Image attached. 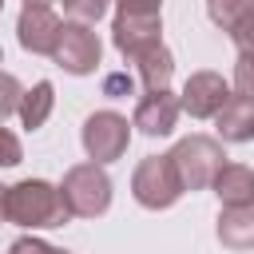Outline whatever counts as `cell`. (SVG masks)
Listing matches in <instances>:
<instances>
[{"label": "cell", "instance_id": "obj_1", "mask_svg": "<svg viewBox=\"0 0 254 254\" xmlns=\"http://www.w3.org/2000/svg\"><path fill=\"white\" fill-rule=\"evenodd\" d=\"M71 210L64 206V194L48 179H20L4 190V222L24 230H56L67 226Z\"/></svg>", "mask_w": 254, "mask_h": 254}, {"label": "cell", "instance_id": "obj_2", "mask_svg": "<svg viewBox=\"0 0 254 254\" xmlns=\"http://www.w3.org/2000/svg\"><path fill=\"white\" fill-rule=\"evenodd\" d=\"M64 206L71 210V218H99L111 206V175L103 171V163H75L64 171L60 183Z\"/></svg>", "mask_w": 254, "mask_h": 254}, {"label": "cell", "instance_id": "obj_3", "mask_svg": "<svg viewBox=\"0 0 254 254\" xmlns=\"http://www.w3.org/2000/svg\"><path fill=\"white\" fill-rule=\"evenodd\" d=\"M171 163H175V171H179V179H183V190H206L210 183H214V175H218V167L226 163V151H222V139H214V135H183L171 151Z\"/></svg>", "mask_w": 254, "mask_h": 254}, {"label": "cell", "instance_id": "obj_4", "mask_svg": "<svg viewBox=\"0 0 254 254\" xmlns=\"http://www.w3.org/2000/svg\"><path fill=\"white\" fill-rule=\"evenodd\" d=\"M131 194L143 210H171L183 198V179L171 155H147L131 175Z\"/></svg>", "mask_w": 254, "mask_h": 254}, {"label": "cell", "instance_id": "obj_5", "mask_svg": "<svg viewBox=\"0 0 254 254\" xmlns=\"http://www.w3.org/2000/svg\"><path fill=\"white\" fill-rule=\"evenodd\" d=\"M79 143H83V155L91 163L107 167V163H115V159L127 155V147H131V123H127V115H119L111 107L91 111L83 119V127H79Z\"/></svg>", "mask_w": 254, "mask_h": 254}, {"label": "cell", "instance_id": "obj_6", "mask_svg": "<svg viewBox=\"0 0 254 254\" xmlns=\"http://www.w3.org/2000/svg\"><path fill=\"white\" fill-rule=\"evenodd\" d=\"M103 60V44H99V32L83 20H64L60 24V36H56V48H52V64L64 67L67 75H91Z\"/></svg>", "mask_w": 254, "mask_h": 254}, {"label": "cell", "instance_id": "obj_7", "mask_svg": "<svg viewBox=\"0 0 254 254\" xmlns=\"http://www.w3.org/2000/svg\"><path fill=\"white\" fill-rule=\"evenodd\" d=\"M226 99H230V79H222L218 71H190L179 91V107L190 119H214Z\"/></svg>", "mask_w": 254, "mask_h": 254}, {"label": "cell", "instance_id": "obj_8", "mask_svg": "<svg viewBox=\"0 0 254 254\" xmlns=\"http://www.w3.org/2000/svg\"><path fill=\"white\" fill-rule=\"evenodd\" d=\"M179 115H183L179 95H175L171 87H159V91H143V95H139L135 115H131V127H139V131L151 135V139H163V135H171V131L179 127Z\"/></svg>", "mask_w": 254, "mask_h": 254}, {"label": "cell", "instance_id": "obj_9", "mask_svg": "<svg viewBox=\"0 0 254 254\" xmlns=\"http://www.w3.org/2000/svg\"><path fill=\"white\" fill-rule=\"evenodd\" d=\"M60 16L52 12V4H24L16 16V40L24 52L32 56H52L56 36H60Z\"/></svg>", "mask_w": 254, "mask_h": 254}, {"label": "cell", "instance_id": "obj_10", "mask_svg": "<svg viewBox=\"0 0 254 254\" xmlns=\"http://www.w3.org/2000/svg\"><path fill=\"white\" fill-rule=\"evenodd\" d=\"M111 44L123 60H135L139 52L163 44V16H135V12H115L111 24Z\"/></svg>", "mask_w": 254, "mask_h": 254}, {"label": "cell", "instance_id": "obj_11", "mask_svg": "<svg viewBox=\"0 0 254 254\" xmlns=\"http://www.w3.org/2000/svg\"><path fill=\"white\" fill-rule=\"evenodd\" d=\"M214 131H218L214 139H222V143H250L254 139V99L230 91V99L214 115Z\"/></svg>", "mask_w": 254, "mask_h": 254}, {"label": "cell", "instance_id": "obj_12", "mask_svg": "<svg viewBox=\"0 0 254 254\" xmlns=\"http://www.w3.org/2000/svg\"><path fill=\"white\" fill-rule=\"evenodd\" d=\"M214 238L234 254L254 250V202L250 206H222L218 222H214Z\"/></svg>", "mask_w": 254, "mask_h": 254}, {"label": "cell", "instance_id": "obj_13", "mask_svg": "<svg viewBox=\"0 0 254 254\" xmlns=\"http://www.w3.org/2000/svg\"><path fill=\"white\" fill-rule=\"evenodd\" d=\"M210 190L218 194L222 206H250L254 202V171L246 163H222Z\"/></svg>", "mask_w": 254, "mask_h": 254}, {"label": "cell", "instance_id": "obj_14", "mask_svg": "<svg viewBox=\"0 0 254 254\" xmlns=\"http://www.w3.org/2000/svg\"><path fill=\"white\" fill-rule=\"evenodd\" d=\"M52 111H56V87H52V79H36L20 95V107H16L20 127H28V131H40L52 119Z\"/></svg>", "mask_w": 254, "mask_h": 254}, {"label": "cell", "instance_id": "obj_15", "mask_svg": "<svg viewBox=\"0 0 254 254\" xmlns=\"http://www.w3.org/2000/svg\"><path fill=\"white\" fill-rule=\"evenodd\" d=\"M131 64H135V71H139V79H143V87H147V91L171 87V79H175V56H171V48H167V44H155V48L139 52Z\"/></svg>", "mask_w": 254, "mask_h": 254}, {"label": "cell", "instance_id": "obj_16", "mask_svg": "<svg viewBox=\"0 0 254 254\" xmlns=\"http://www.w3.org/2000/svg\"><path fill=\"white\" fill-rule=\"evenodd\" d=\"M206 16L214 28H222L230 36L246 16H254V0H206Z\"/></svg>", "mask_w": 254, "mask_h": 254}, {"label": "cell", "instance_id": "obj_17", "mask_svg": "<svg viewBox=\"0 0 254 254\" xmlns=\"http://www.w3.org/2000/svg\"><path fill=\"white\" fill-rule=\"evenodd\" d=\"M60 4H64V12H67L71 20H83V24L103 20V12L111 8V0H60Z\"/></svg>", "mask_w": 254, "mask_h": 254}, {"label": "cell", "instance_id": "obj_18", "mask_svg": "<svg viewBox=\"0 0 254 254\" xmlns=\"http://www.w3.org/2000/svg\"><path fill=\"white\" fill-rule=\"evenodd\" d=\"M20 95H24L20 79H16L12 71H0V123H4L8 115H16V107H20Z\"/></svg>", "mask_w": 254, "mask_h": 254}, {"label": "cell", "instance_id": "obj_19", "mask_svg": "<svg viewBox=\"0 0 254 254\" xmlns=\"http://www.w3.org/2000/svg\"><path fill=\"white\" fill-rule=\"evenodd\" d=\"M24 163V147H20V135L12 127L0 123V167H20Z\"/></svg>", "mask_w": 254, "mask_h": 254}, {"label": "cell", "instance_id": "obj_20", "mask_svg": "<svg viewBox=\"0 0 254 254\" xmlns=\"http://www.w3.org/2000/svg\"><path fill=\"white\" fill-rule=\"evenodd\" d=\"M230 91H238V95H250V99H254V56H238V60H234Z\"/></svg>", "mask_w": 254, "mask_h": 254}, {"label": "cell", "instance_id": "obj_21", "mask_svg": "<svg viewBox=\"0 0 254 254\" xmlns=\"http://www.w3.org/2000/svg\"><path fill=\"white\" fill-rule=\"evenodd\" d=\"M8 254H71V250L52 246V242H44V238H36V234H20V238L8 246Z\"/></svg>", "mask_w": 254, "mask_h": 254}, {"label": "cell", "instance_id": "obj_22", "mask_svg": "<svg viewBox=\"0 0 254 254\" xmlns=\"http://www.w3.org/2000/svg\"><path fill=\"white\" fill-rule=\"evenodd\" d=\"M230 44L238 48V56H254V16H246V20L230 32Z\"/></svg>", "mask_w": 254, "mask_h": 254}, {"label": "cell", "instance_id": "obj_23", "mask_svg": "<svg viewBox=\"0 0 254 254\" xmlns=\"http://www.w3.org/2000/svg\"><path fill=\"white\" fill-rule=\"evenodd\" d=\"M119 12H135V16H159L163 0H111Z\"/></svg>", "mask_w": 254, "mask_h": 254}, {"label": "cell", "instance_id": "obj_24", "mask_svg": "<svg viewBox=\"0 0 254 254\" xmlns=\"http://www.w3.org/2000/svg\"><path fill=\"white\" fill-rule=\"evenodd\" d=\"M4 190H8V187L0 183V222H4Z\"/></svg>", "mask_w": 254, "mask_h": 254}, {"label": "cell", "instance_id": "obj_25", "mask_svg": "<svg viewBox=\"0 0 254 254\" xmlns=\"http://www.w3.org/2000/svg\"><path fill=\"white\" fill-rule=\"evenodd\" d=\"M24 4H60V0H24Z\"/></svg>", "mask_w": 254, "mask_h": 254}, {"label": "cell", "instance_id": "obj_26", "mask_svg": "<svg viewBox=\"0 0 254 254\" xmlns=\"http://www.w3.org/2000/svg\"><path fill=\"white\" fill-rule=\"evenodd\" d=\"M0 64H4V48H0Z\"/></svg>", "mask_w": 254, "mask_h": 254}, {"label": "cell", "instance_id": "obj_27", "mask_svg": "<svg viewBox=\"0 0 254 254\" xmlns=\"http://www.w3.org/2000/svg\"><path fill=\"white\" fill-rule=\"evenodd\" d=\"M0 12H4V0H0Z\"/></svg>", "mask_w": 254, "mask_h": 254}]
</instances>
